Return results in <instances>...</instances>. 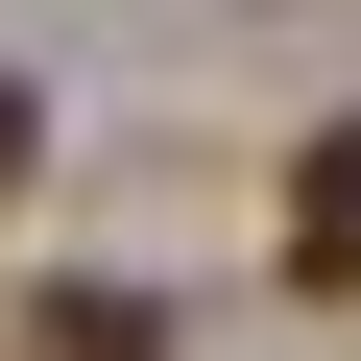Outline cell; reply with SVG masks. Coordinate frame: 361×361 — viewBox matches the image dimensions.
I'll list each match as a JSON object with an SVG mask.
<instances>
[{
	"instance_id": "obj_1",
	"label": "cell",
	"mask_w": 361,
	"mask_h": 361,
	"mask_svg": "<svg viewBox=\"0 0 361 361\" xmlns=\"http://www.w3.org/2000/svg\"><path fill=\"white\" fill-rule=\"evenodd\" d=\"M289 289H337V313H361V121L289 169Z\"/></svg>"
},
{
	"instance_id": "obj_2",
	"label": "cell",
	"mask_w": 361,
	"mask_h": 361,
	"mask_svg": "<svg viewBox=\"0 0 361 361\" xmlns=\"http://www.w3.org/2000/svg\"><path fill=\"white\" fill-rule=\"evenodd\" d=\"M25 361H169L145 289H25Z\"/></svg>"
},
{
	"instance_id": "obj_3",
	"label": "cell",
	"mask_w": 361,
	"mask_h": 361,
	"mask_svg": "<svg viewBox=\"0 0 361 361\" xmlns=\"http://www.w3.org/2000/svg\"><path fill=\"white\" fill-rule=\"evenodd\" d=\"M25 169H49V121H25V73H0V193H25Z\"/></svg>"
}]
</instances>
